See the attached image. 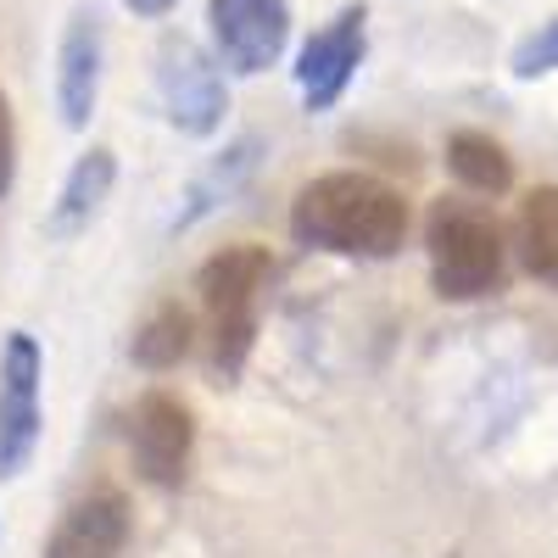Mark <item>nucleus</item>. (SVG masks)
<instances>
[{"label": "nucleus", "instance_id": "5", "mask_svg": "<svg viewBox=\"0 0 558 558\" xmlns=\"http://www.w3.org/2000/svg\"><path fill=\"white\" fill-rule=\"evenodd\" d=\"M207 23H213L218 62L241 78L274 68L279 51H286V39H291V7L286 0H213Z\"/></svg>", "mask_w": 558, "mask_h": 558}, {"label": "nucleus", "instance_id": "12", "mask_svg": "<svg viewBox=\"0 0 558 558\" xmlns=\"http://www.w3.org/2000/svg\"><path fill=\"white\" fill-rule=\"evenodd\" d=\"M520 263L536 286L558 291V184H536L520 202Z\"/></svg>", "mask_w": 558, "mask_h": 558}, {"label": "nucleus", "instance_id": "7", "mask_svg": "<svg viewBox=\"0 0 558 558\" xmlns=\"http://www.w3.org/2000/svg\"><path fill=\"white\" fill-rule=\"evenodd\" d=\"M363 23H368V12L363 7H347V12H336L330 23H324L302 45V57H296V89H302L307 112H330L347 96L352 73L363 68Z\"/></svg>", "mask_w": 558, "mask_h": 558}, {"label": "nucleus", "instance_id": "18", "mask_svg": "<svg viewBox=\"0 0 558 558\" xmlns=\"http://www.w3.org/2000/svg\"><path fill=\"white\" fill-rule=\"evenodd\" d=\"M123 7L134 17H162V12H173V0H123Z\"/></svg>", "mask_w": 558, "mask_h": 558}, {"label": "nucleus", "instance_id": "10", "mask_svg": "<svg viewBox=\"0 0 558 558\" xmlns=\"http://www.w3.org/2000/svg\"><path fill=\"white\" fill-rule=\"evenodd\" d=\"M123 542H129V502L118 492H96L62 514L45 558H118Z\"/></svg>", "mask_w": 558, "mask_h": 558}, {"label": "nucleus", "instance_id": "8", "mask_svg": "<svg viewBox=\"0 0 558 558\" xmlns=\"http://www.w3.org/2000/svg\"><path fill=\"white\" fill-rule=\"evenodd\" d=\"M157 62H162L157 84H162L168 123L184 134H213L223 123V78H218L213 57H202L191 39H168Z\"/></svg>", "mask_w": 558, "mask_h": 558}, {"label": "nucleus", "instance_id": "6", "mask_svg": "<svg viewBox=\"0 0 558 558\" xmlns=\"http://www.w3.org/2000/svg\"><path fill=\"white\" fill-rule=\"evenodd\" d=\"M191 447H196V418L179 397L168 391H151L140 397L134 418H129V452H134V470L140 481L151 486H179L184 470H191Z\"/></svg>", "mask_w": 558, "mask_h": 558}, {"label": "nucleus", "instance_id": "2", "mask_svg": "<svg viewBox=\"0 0 558 558\" xmlns=\"http://www.w3.org/2000/svg\"><path fill=\"white\" fill-rule=\"evenodd\" d=\"M268 268L274 263H268L263 246H229V252L207 257V268L196 274V291H202V307H207V330H213V368H218V380H235L246 368Z\"/></svg>", "mask_w": 558, "mask_h": 558}, {"label": "nucleus", "instance_id": "14", "mask_svg": "<svg viewBox=\"0 0 558 558\" xmlns=\"http://www.w3.org/2000/svg\"><path fill=\"white\" fill-rule=\"evenodd\" d=\"M447 168L481 196H502L508 184H514V162H508V151L497 146L492 134H475V129H463V134L447 140Z\"/></svg>", "mask_w": 558, "mask_h": 558}, {"label": "nucleus", "instance_id": "15", "mask_svg": "<svg viewBox=\"0 0 558 558\" xmlns=\"http://www.w3.org/2000/svg\"><path fill=\"white\" fill-rule=\"evenodd\" d=\"M191 313H184L179 302H168V307H157L151 318H146V330L134 336V363L140 368H173L184 352H191Z\"/></svg>", "mask_w": 558, "mask_h": 558}, {"label": "nucleus", "instance_id": "13", "mask_svg": "<svg viewBox=\"0 0 558 558\" xmlns=\"http://www.w3.org/2000/svg\"><path fill=\"white\" fill-rule=\"evenodd\" d=\"M257 151H263V140L257 134H246V140H235V146H229L196 184H191V207H184L179 218H173V229H191L202 213H213L218 202H229V196H235L241 191V184H246V173L257 168Z\"/></svg>", "mask_w": 558, "mask_h": 558}, {"label": "nucleus", "instance_id": "9", "mask_svg": "<svg viewBox=\"0 0 558 558\" xmlns=\"http://www.w3.org/2000/svg\"><path fill=\"white\" fill-rule=\"evenodd\" d=\"M101 96V17L96 12H73L62 34V57H57V107L68 129H84Z\"/></svg>", "mask_w": 558, "mask_h": 558}, {"label": "nucleus", "instance_id": "3", "mask_svg": "<svg viewBox=\"0 0 558 558\" xmlns=\"http://www.w3.org/2000/svg\"><path fill=\"white\" fill-rule=\"evenodd\" d=\"M425 252H430V279L436 296L447 302H475L502 286V229L492 213L470 202H436L430 229H425Z\"/></svg>", "mask_w": 558, "mask_h": 558}, {"label": "nucleus", "instance_id": "17", "mask_svg": "<svg viewBox=\"0 0 558 558\" xmlns=\"http://www.w3.org/2000/svg\"><path fill=\"white\" fill-rule=\"evenodd\" d=\"M12 173H17V140H12V107H7V89H0V196L12 191Z\"/></svg>", "mask_w": 558, "mask_h": 558}, {"label": "nucleus", "instance_id": "16", "mask_svg": "<svg viewBox=\"0 0 558 558\" xmlns=\"http://www.w3.org/2000/svg\"><path fill=\"white\" fill-rule=\"evenodd\" d=\"M558 68V17L542 23L536 34L520 39V51H514V78H542Z\"/></svg>", "mask_w": 558, "mask_h": 558}, {"label": "nucleus", "instance_id": "4", "mask_svg": "<svg viewBox=\"0 0 558 558\" xmlns=\"http://www.w3.org/2000/svg\"><path fill=\"white\" fill-rule=\"evenodd\" d=\"M39 447V347L28 330L0 352V481H17Z\"/></svg>", "mask_w": 558, "mask_h": 558}, {"label": "nucleus", "instance_id": "1", "mask_svg": "<svg viewBox=\"0 0 558 558\" xmlns=\"http://www.w3.org/2000/svg\"><path fill=\"white\" fill-rule=\"evenodd\" d=\"M291 235L336 257H397L408 241V202L375 173H318L291 202Z\"/></svg>", "mask_w": 558, "mask_h": 558}, {"label": "nucleus", "instance_id": "11", "mask_svg": "<svg viewBox=\"0 0 558 558\" xmlns=\"http://www.w3.org/2000/svg\"><path fill=\"white\" fill-rule=\"evenodd\" d=\"M112 179H118V162H112L107 146L84 151V157L73 162V173H68V184H62V196H57L51 223H45V229H51L57 241L78 235V229L101 213V202H107V191H112Z\"/></svg>", "mask_w": 558, "mask_h": 558}]
</instances>
